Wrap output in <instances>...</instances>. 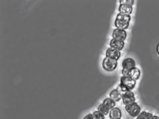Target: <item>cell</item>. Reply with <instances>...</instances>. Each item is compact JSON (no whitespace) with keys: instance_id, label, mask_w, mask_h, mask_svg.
Returning <instances> with one entry per match:
<instances>
[{"instance_id":"1","label":"cell","mask_w":159,"mask_h":119,"mask_svg":"<svg viewBox=\"0 0 159 119\" xmlns=\"http://www.w3.org/2000/svg\"><path fill=\"white\" fill-rule=\"evenodd\" d=\"M131 17L130 15L119 13L117 14L114 25L117 29L125 30L128 28Z\"/></svg>"},{"instance_id":"2","label":"cell","mask_w":159,"mask_h":119,"mask_svg":"<svg viewBox=\"0 0 159 119\" xmlns=\"http://www.w3.org/2000/svg\"><path fill=\"white\" fill-rule=\"evenodd\" d=\"M125 109L132 117H137L141 112V108L136 102L126 105Z\"/></svg>"},{"instance_id":"3","label":"cell","mask_w":159,"mask_h":119,"mask_svg":"<svg viewBox=\"0 0 159 119\" xmlns=\"http://www.w3.org/2000/svg\"><path fill=\"white\" fill-rule=\"evenodd\" d=\"M118 65V62L117 60L111 59L109 58L105 57L103 61L102 66L103 68L108 72H111L114 71Z\"/></svg>"},{"instance_id":"4","label":"cell","mask_w":159,"mask_h":119,"mask_svg":"<svg viewBox=\"0 0 159 119\" xmlns=\"http://www.w3.org/2000/svg\"><path fill=\"white\" fill-rule=\"evenodd\" d=\"M121 74H122L123 76L129 77L136 81V80L139 79L141 73H140V69L139 68L135 67H133L132 69H129V70L122 69Z\"/></svg>"},{"instance_id":"5","label":"cell","mask_w":159,"mask_h":119,"mask_svg":"<svg viewBox=\"0 0 159 119\" xmlns=\"http://www.w3.org/2000/svg\"><path fill=\"white\" fill-rule=\"evenodd\" d=\"M120 83L125 86L129 91H132L135 88L136 81L127 76H122L120 79Z\"/></svg>"},{"instance_id":"6","label":"cell","mask_w":159,"mask_h":119,"mask_svg":"<svg viewBox=\"0 0 159 119\" xmlns=\"http://www.w3.org/2000/svg\"><path fill=\"white\" fill-rule=\"evenodd\" d=\"M121 98L123 100V103L125 106L131 104L135 102V95L132 91H129L126 93L123 94Z\"/></svg>"},{"instance_id":"7","label":"cell","mask_w":159,"mask_h":119,"mask_svg":"<svg viewBox=\"0 0 159 119\" xmlns=\"http://www.w3.org/2000/svg\"><path fill=\"white\" fill-rule=\"evenodd\" d=\"M127 37V33L125 30L115 29L112 32V38L116 40L124 41Z\"/></svg>"},{"instance_id":"8","label":"cell","mask_w":159,"mask_h":119,"mask_svg":"<svg viewBox=\"0 0 159 119\" xmlns=\"http://www.w3.org/2000/svg\"><path fill=\"white\" fill-rule=\"evenodd\" d=\"M120 57H121V53L119 51L112 49L111 48H109L106 50V57L118 61Z\"/></svg>"},{"instance_id":"9","label":"cell","mask_w":159,"mask_h":119,"mask_svg":"<svg viewBox=\"0 0 159 119\" xmlns=\"http://www.w3.org/2000/svg\"><path fill=\"white\" fill-rule=\"evenodd\" d=\"M135 62L132 58H126L122 62L123 69L129 70L135 67Z\"/></svg>"},{"instance_id":"10","label":"cell","mask_w":159,"mask_h":119,"mask_svg":"<svg viewBox=\"0 0 159 119\" xmlns=\"http://www.w3.org/2000/svg\"><path fill=\"white\" fill-rule=\"evenodd\" d=\"M109 45L111 48L120 51L123 49L125 46V43L124 41H121L112 39L110 41Z\"/></svg>"},{"instance_id":"11","label":"cell","mask_w":159,"mask_h":119,"mask_svg":"<svg viewBox=\"0 0 159 119\" xmlns=\"http://www.w3.org/2000/svg\"><path fill=\"white\" fill-rule=\"evenodd\" d=\"M119 12L120 13L130 15L133 12V8L132 6L126 4H120L119 7Z\"/></svg>"},{"instance_id":"12","label":"cell","mask_w":159,"mask_h":119,"mask_svg":"<svg viewBox=\"0 0 159 119\" xmlns=\"http://www.w3.org/2000/svg\"><path fill=\"white\" fill-rule=\"evenodd\" d=\"M121 111L117 107H114L109 112V117L111 119H121Z\"/></svg>"},{"instance_id":"13","label":"cell","mask_w":159,"mask_h":119,"mask_svg":"<svg viewBox=\"0 0 159 119\" xmlns=\"http://www.w3.org/2000/svg\"><path fill=\"white\" fill-rule=\"evenodd\" d=\"M109 98L112 99L114 102H119L122 98V94L117 89H113L109 93Z\"/></svg>"},{"instance_id":"14","label":"cell","mask_w":159,"mask_h":119,"mask_svg":"<svg viewBox=\"0 0 159 119\" xmlns=\"http://www.w3.org/2000/svg\"><path fill=\"white\" fill-rule=\"evenodd\" d=\"M103 105H105V106H107L110 110H111L112 109H113L114 108V106H116V102H114L112 99H111V98H106L103 103Z\"/></svg>"},{"instance_id":"15","label":"cell","mask_w":159,"mask_h":119,"mask_svg":"<svg viewBox=\"0 0 159 119\" xmlns=\"http://www.w3.org/2000/svg\"><path fill=\"white\" fill-rule=\"evenodd\" d=\"M153 116H154L152 113L146 111H142L137 117V119H152Z\"/></svg>"},{"instance_id":"16","label":"cell","mask_w":159,"mask_h":119,"mask_svg":"<svg viewBox=\"0 0 159 119\" xmlns=\"http://www.w3.org/2000/svg\"><path fill=\"white\" fill-rule=\"evenodd\" d=\"M98 111L101 113H102L103 114H104L105 116H106L109 113L111 110L105 105H103V103H101L99 106H98Z\"/></svg>"},{"instance_id":"17","label":"cell","mask_w":159,"mask_h":119,"mask_svg":"<svg viewBox=\"0 0 159 119\" xmlns=\"http://www.w3.org/2000/svg\"><path fill=\"white\" fill-rule=\"evenodd\" d=\"M93 119H105V115L99 112L98 110L93 112Z\"/></svg>"},{"instance_id":"18","label":"cell","mask_w":159,"mask_h":119,"mask_svg":"<svg viewBox=\"0 0 159 119\" xmlns=\"http://www.w3.org/2000/svg\"><path fill=\"white\" fill-rule=\"evenodd\" d=\"M120 93H121V94H124V93H126L127 91H129V90L125 86H123L122 84L120 83L119 85L117 86V88H116Z\"/></svg>"},{"instance_id":"19","label":"cell","mask_w":159,"mask_h":119,"mask_svg":"<svg viewBox=\"0 0 159 119\" xmlns=\"http://www.w3.org/2000/svg\"><path fill=\"white\" fill-rule=\"evenodd\" d=\"M119 2L120 4H126V5H128L133 7L134 4V0H120Z\"/></svg>"},{"instance_id":"20","label":"cell","mask_w":159,"mask_h":119,"mask_svg":"<svg viewBox=\"0 0 159 119\" xmlns=\"http://www.w3.org/2000/svg\"><path fill=\"white\" fill-rule=\"evenodd\" d=\"M83 119H93V114H88L86 116L84 117Z\"/></svg>"},{"instance_id":"21","label":"cell","mask_w":159,"mask_h":119,"mask_svg":"<svg viewBox=\"0 0 159 119\" xmlns=\"http://www.w3.org/2000/svg\"><path fill=\"white\" fill-rule=\"evenodd\" d=\"M156 51H157V53L158 55H159V43L157 44V46L156 47Z\"/></svg>"},{"instance_id":"22","label":"cell","mask_w":159,"mask_h":119,"mask_svg":"<svg viewBox=\"0 0 159 119\" xmlns=\"http://www.w3.org/2000/svg\"><path fill=\"white\" fill-rule=\"evenodd\" d=\"M152 119H159V116H154Z\"/></svg>"},{"instance_id":"23","label":"cell","mask_w":159,"mask_h":119,"mask_svg":"<svg viewBox=\"0 0 159 119\" xmlns=\"http://www.w3.org/2000/svg\"></svg>"}]
</instances>
